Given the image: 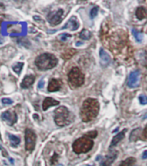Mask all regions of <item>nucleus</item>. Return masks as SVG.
I'll list each match as a JSON object with an SVG mask.
<instances>
[{
    "instance_id": "obj_1",
    "label": "nucleus",
    "mask_w": 147,
    "mask_h": 166,
    "mask_svg": "<svg viewBox=\"0 0 147 166\" xmlns=\"http://www.w3.org/2000/svg\"><path fill=\"white\" fill-rule=\"evenodd\" d=\"M100 110V104L98 100L94 98H88L83 102L81 109L80 116L83 122H89L94 119Z\"/></svg>"
},
{
    "instance_id": "obj_2",
    "label": "nucleus",
    "mask_w": 147,
    "mask_h": 166,
    "mask_svg": "<svg viewBox=\"0 0 147 166\" xmlns=\"http://www.w3.org/2000/svg\"><path fill=\"white\" fill-rule=\"evenodd\" d=\"M58 60L51 53H43L39 55L35 60V66L40 71H48L57 65Z\"/></svg>"
},
{
    "instance_id": "obj_3",
    "label": "nucleus",
    "mask_w": 147,
    "mask_h": 166,
    "mask_svg": "<svg viewBox=\"0 0 147 166\" xmlns=\"http://www.w3.org/2000/svg\"><path fill=\"white\" fill-rule=\"evenodd\" d=\"M54 119L55 124L58 126H66L73 122V117H71V113L65 106H60L54 112Z\"/></svg>"
},
{
    "instance_id": "obj_4",
    "label": "nucleus",
    "mask_w": 147,
    "mask_h": 166,
    "mask_svg": "<svg viewBox=\"0 0 147 166\" xmlns=\"http://www.w3.org/2000/svg\"><path fill=\"white\" fill-rule=\"evenodd\" d=\"M94 146V142L91 138L88 136H82L78 138L73 143V150L77 154L87 153L91 150Z\"/></svg>"
},
{
    "instance_id": "obj_5",
    "label": "nucleus",
    "mask_w": 147,
    "mask_h": 166,
    "mask_svg": "<svg viewBox=\"0 0 147 166\" xmlns=\"http://www.w3.org/2000/svg\"><path fill=\"white\" fill-rule=\"evenodd\" d=\"M85 81V77L81 70L77 67L72 68L68 73V82L73 87L82 86Z\"/></svg>"
},
{
    "instance_id": "obj_6",
    "label": "nucleus",
    "mask_w": 147,
    "mask_h": 166,
    "mask_svg": "<svg viewBox=\"0 0 147 166\" xmlns=\"http://www.w3.org/2000/svg\"><path fill=\"white\" fill-rule=\"evenodd\" d=\"M25 150L28 151H32L35 146V141H36V136L35 132L29 129L25 131Z\"/></svg>"
},
{
    "instance_id": "obj_7",
    "label": "nucleus",
    "mask_w": 147,
    "mask_h": 166,
    "mask_svg": "<svg viewBox=\"0 0 147 166\" xmlns=\"http://www.w3.org/2000/svg\"><path fill=\"white\" fill-rule=\"evenodd\" d=\"M63 10L59 9L56 12H51L48 16V22L53 25H57L62 21V17H63Z\"/></svg>"
},
{
    "instance_id": "obj_8",
    "label": "nucleus",
    "mask_w": 147,
    "mask_h": 166,
    "mask_svg": "<svg viewBox=\"0 0 147 166\" xmlns=\"http://www.w3.org/2000/svg\"><path fill=\"white\" fill-rule=\"evenodd\" d=\"M139 84V71H132L129 75L127 85L130 88H136Z\"/></svg>"
},
{
    "instance_id": "obj_9",
    "label": "nucleus",
    "mask_w": 147,
    "mask_h": 166,
    "mask_svg": "<svg viewBox=\"0 0 147 166\" xmlns=\"http://www.w3.org/2000/svg\"><path fill=\"white\" fill-rule=\"evenodd\" d=\"M1 118H2L3 120L8 122V124L10 125H14L18 121L17 114L14 111H6L5 112H3L2 115H1Z\"/></svg>"
},
{
    "instance_id": "obj_10",
    "label": "nucleus",
    "mask_w": 147,
    "mask_h": 166,
    "mask_svg": "<svg viewBox=\"0 0 147 166\" xmlns=\"http://www.w3.org/2000/svg\"><path fill=\"white\" fill-rule=\"evenodd\" d=\"M118 156V152L117 151H111L109 154H107L105 157V158L103 159V161L101 162L100 166H110L112 164V163L114 161L116 160Z\"/></svg>"
},
{
    "instance_id": "obj_11",
    "label": "nucleus",
    "mask_w": 147,
    "mask_h": 166,
    "mask_svg": "<svg viewBox=\"0 0 147 166\" xmlns=\"http://www.w3.org/2000/svg\"><path fill=\"white\" fill-rule=\"evenodd\" d=\"M62 86V83L61 81L58 80V79H55V78H53L49 81V83H48V90L50 91V92H55V91H57L60 90Z\"/></svg>"
},
{
    "instance_id": "obj_12",
    "label": "nucleus",
    "mask_w": 147,
    "mask_h": 166,
    "mask_svg": "<svg viewBox=\"0 0 147 166\" xmlns=\"http://www.w3.org/2000/svg\"><path fill=\"white\" fill-rule=\"evenodd\" d=\"M35 79V77L34 75H27V76H25L24 79H23V82L21 83V87L24 88V89L29 88L34 83Z\"/></svg>"
},
{
    "instance_id": "obj_13",
    "label": "nucleus",
    "mask_w": 147,
    "mask_h": 166,
    "mask_svg": "<svg viewBox=\"0 0 147 166\" xmlns=\"http://www.w3.org/2000/svg\"><path fill=\"white\" fill-rule=\"evenodd\" d=\"M100 64L102 66L108 65L111 62V58L108 54L106 53V51L103 49L100 50Z\"/></svg>"
},
{
    "instance_id": "obj_14",
    "label": "nucleus",
    "mask_w": 147,
    "mask_h": 166,
    "mask_svg": "<svg viewBox=\"0 0 147 166\" xmlns=\"http://www.w3.org/2000/svg\"><path fill=\"white\" fill-rule=\"evenodd\" d=\"M79 28V23L75 18H71L67 24L62 27V29H68L70 30H76Z\"/></svg>"
},
{
    "instance_id": "obj_15",
    "label": "nucleus",
    "mask_w": 147,
    "mask_h": 166,
    "mask_svg": "<svg viewBox=\"0 0 147 166\" xmlns=\"http://www.w3.org/2000/svg\"><path fill=\"white\" fill-rule=\"evenodd\" d=\"M59 102L57 100H55L54 98L51 97H46L43 103H42V110L43 111H47L49 107L55 106V105H58Z\"/></svg>"
},
{
    "instance_id": "obj_16",
    "label": "nucleus",
    "mask_w": 147,
    "mask_h": 166,
    "mask_svg": "<svg viewBox=\"0 0 147 166\" xmlns=\"http://www.w3.org/2000/svg\"><path fill=\"white\" fill-rule=\"evenodd\" d=\"M125 133H126V130H124L121 132H119V134H117L116 136H114V137L112 138V142H111V145H110V148H112V147H114V146H116L120 142L122 139H123L124 137H125Z\"/></svg>"
},
{
    "instance_id": "obj_17",
    "label": "nucleus",
    "mask_w": 147,
    "mask_h": 166,
    "mask_svg": "<svg viewBox=\"0 0 147 166\" xmlns=\"http://www.w3.org/2000/svg\"><path fill=\"white\" fill-rule=\"evenodd\" d=\"M136 16H137V18H139V20L146 18L147 16L146 10H145L144 7H139V8H138L137 12H136Z\"/></svg>"
},
{
    "instance_id": "obj_18",
    "label": "nucleus",
    "mask_w": 147,
    "mask_h": 166,
    "mask_svg": "<svg viewBox=\"0 0 147 166\" xmlns=\"http://www.w3.org/2000/svg\"><path fill=\"white\" fill-rule=\"evenodd\" d=\"M9 138H10L11 145L12 147H18V144L20 143V138L15 135H11V134H9Z\"/></svg>"
},
{
    "instance_id": "obj_19",
    "label": "nucleus",
    "mask_w": 147,
    "mask_h": 166,
    "mask_svg": "<svg viewBox=\"0 0 147 166\" xmlns=\"http://www.w3.org/2000/svg\"><path fill=\"white\" fill-rule=\"evenodd\" d=\"M136 159L134 157H128L125 160L120 163V164L119 166H133L135 164Z\"/></svg>"
},
{
    "instance_id": "obj_20",
    "label": "nucleus",
    "mask_w": 147,
    "mask_h": 166,
    "mask_svg": "<svg viewBox=\"0 0 147 166\" xmlns=\"http://www.w3.org/2000/svg\"><path fill=\"white\" fill-rule=\"evenodd\" d=\"M91 37H92V34H91V32L88 30H82V32L80 33V37H81L82 39H83V40H88V39L91 38Z\"/></svg>"
},
{
    "instance_id": "obj_21",
    "label": "nucleus",
    "mask_w": 147,
    "mask_h": 166,
    "mask_svg": "<svg viewBox=\"0 0 147 166\" xmlns=\"http://www.w3.org/2000/svg\"><path fill=\"white\" fill-rule=\"evenodd\" d=\"M23 67H24V63L19 62V63H17L15 65H13V67H12V70L15 71L17 74H20V72L22 71Z\"/></svg>"
},
{
    "instance_id": "obj_22",
    "label": "nucleus",
    "mask_w": 147,
    "mask_h": 166,
    "mask_svg": "<svg viewBox=\"0 0 147 166\" xmlns=\"http://www.w3.org/2000/svg\"><path fill=\"white\" fill-rule=\"evenodd\" d=\"M132 35L134 36V37H135V39L138 42H141L143 40V34L140 33V32H139L138 30H136L135 29H132Z\"/></svg>"
},
{
    "instance_id": "obj_23",
    "label": "nucleus",
    "mask_w": 147,
    "mask_h": 166,
    "mask_svg": "<svg viewBox=\"0 0 147 166\" xmlns=\"http://www.w3.org/2000/svg\"><path fill=\"white\" fill-rule=\"evenodd\" d=\"M139 103L145 105V104H147V96L145 95H140L139 97Z\"/></svg>"
},
{
    "instance_id": "obj_24",
    "label": "nucleus",
    "mask_w": 147,
    "mask_h": 166,
    "mask_svg": "<svg viewBox=\"0 0 147 166\" xmlns=\"http://www.w3.org/2000/svg\"><path fill=\"white\" fill-rule=\"evenodd\" d=\"M98 11H99L98 7H94V8L91 10V12H90V17L92 18H95V17L97 16V14H98Z\"/></svg>"
},
{
    "instance_id": "obj_25",
    "label": "nucleus",
    "mask_w": 147,
    "mask_h": 166,
    "mask_svg": "<svg viewBox=\"0 0 147 166\" xmlns=\"http://www.w3.org/2000/svg\"><path fill=\"white\" fill-rule=\"evenodd\" d=\"M2 104H5V105H11L13 104V101L10 98H3L2 99Z\"/></svg>"
},
{
    "instance_id": "obj_26",
    "label": "nucleus",
    "mask_w": 147,
    "mask_h": 166,
    "mask_svg": "<svg viewBox=\"0 0 147 166\" xmlns=\"http://www.w3.org/2000/svg\"><path fill=\"white\" fill-rule=\"evenodd\" d=\"M71 35L69 34H67V33H63V34H62V35L60 36V38H61V40L62 41H66L68 38H70Z\"/></svg>"
},
{
    "instance_id": "obj_27",
    "label": "nucleus",
    "mask_w": 147,
    "mask_h": 166,
    "mask_svg": "<svg viewBox=\"0 0 147 166\" xmlns=\"http://www.w3.org/2000/svg\"><path fill=\"white\" fill-rule=\"evenodd\" d=\"M57 157H58L57 154H56V153H55L53 157H52V158H51V164H55V163L57 162Z\"/></svg>"
},
{
    "instance_id": "obj_28",
    "label": "nucleus",
    "mask_w": 147,
    "mask_h": 166,
    "mask_svg": "<svg viewBox=\"0 0 147 166\" xmlns=\"http://www.w3.org/2000/svg\"><path fill=\"white\" fill-rule=\"evenodd\" d=\"M43 85H44V82H43V80H41L39 83H38V88L39 89H42V87H43Z\"/></svg>"
},
{
    "instance_id": "obj_29",
    "label": "nucleus",
    "mask_w": 147,
    "mask_h": 166,
    "mask_svg": "<svg viewBox=\"0 0 147 166\" xmlns=\"http://www.w3.org/2000/svg\"><path fill=\"white\" fill-rule=\"evenodd\" d=\"M142 158H143V159H146L147 158V150H145V151L143 153V155H142Z\"/></svg>"
},
{
    "instance_id": "obj_30",
    "label": "nucleus",
    "mask_w": 147,
    "mask_h": 166,
    "mask_svg": "<svg viewBox=\"0 0 147 166\" xmlns=\"http://www.w3.org/2000/svg\"><path fill=\"white\" fill-rule=\"evenodd\" d=\"M144 136L146 137L147 136V126L145 127V131H144Z\"/></svg>"
},
{
    "instance_id": "obj_31",
    "label": "nucleus",
    "mask_w": 147,
    "mask_h": 166,
    "mask_svg": "<svg viewBox=\"0 0 147 166\" xmlns=\"http://www.w3.org/2000/svg\"><path fill=\"white\" fill-rule=\"evenodd\" d=\"M147 118V112L145 114V116H144V118H143V119H146Z\"/></svg>"
},
{
    "instance_id": "obj_32",
    "label": "nucleus",
    "mask_w": 147,
    "mask_h": 166,
    "mask_svg": "<svg viewBox=\"0 0 147 166\" xmlns=\"http://www.w3.org/2000/svg\"><path fill=\"white\" fill-rule=\"evenodd\" d=\"M84 166H90V165H84Z\"/></svg>"
}]
</instances>
